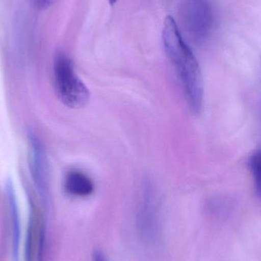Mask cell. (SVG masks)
Wrapping results in <instances>:
<instances>
[{
  "mask_svg": "<svg viewBox=\"0 0 261 261\" xmlns=\"http://www.w3.org/2000/svg\"><path fill=\"white\" fill-rule=\"evenodd\" d=\"M162 35L166 54L177 75L189 108L193 114L199 115L204 99L203 80L199 62L170 15L165 18Z\"/></svg>",
  "mask_w": 261,
  "mask_h": 261,
  "instance_id": "1",
  "label": "cell"
},
{
  "mask_svg": "<svg viewBox=\"0 0 261 261\" xmlns=\"http://www.w3.org/2000/svg\"><path fill=\"white\" fill-rule=\"evenodd\" d=\"M54 84L58 99L68 108L81 109L89 102V89L76 74L71 60L61 52L54 61Z\"/></svg>",
  "mask_w": 261,
  "mask_h": 261,
  "instance_id": "2",
  "label": "cell"
},
{
  "mask_svg": "<svg viewBox=\"0 0 261 261\" xmlns=\"http://www.w3.org/2000/svg\"><path fill=\"white\" fill-rule=\"evenodd\" d=\"M116 1H117V0H109V2H110V3L112 6H113V5L116 3Z\"/></svg>",
  "mask_w": 261,
  "mask_h": 261,
  "instance_id": "12",
  "label": "cell"
},
{
  "mask_svg": "<svg viewBox=\"0 0 261 261\" xmlns=\"http://www.w3.org/2000/svg\"><path fill=\"white\" fill-rule=\"evenodd\" d=\"M250 171L252 175L256 193L261 196V150L255 152L249 160Z\"/></svg>",
  "mask_w": 261,
  "mask_h": 261,
  "instance_id": "9",
  "label": "cell"
},
{
  "mask_svg": "<svg viewBox=\"0 0 261 261\" xmlns=\"http://www.w3.org/2000/svg\"><path fill=\"white\" fill-rule=\"evenodd\" d=\"M30 169L34 182L44 205L48 202L50 170L44 146L35 135H29Z\"/></svg>",
  "mask_w": 261,
  "mask_h": 261,
  "instance_id": "5",
  "label": "cell"
},
{
  "mask_svg": "<svg viewBox=\"0 0 261 261\" xmlns=\"http://www.w3.org/2000/svg\"><path fill=\"white\" fill-rule=\"evenodd\" d=\"M29 1L37 9H46L51 6L56 0H29Z\"/></svg>",
  "mask_w": 261,
  "mask_h": 261,
  "instance_id": "10",
  "label": "cell"
},
{
  "mask_svg": "<svg viewBox=\"0 0 261 261\" xmlns=\"http://www.w3.org/2000/svg\"><path fill=\"white\" fill-rule=\"evenodd\" d=\"M93 261H107V259L101 251H96L93 253Z\"/></svg>",
  "mask_w": 261,
  "mask_h": 261,
  "instance_id": "11",
  "label": "cell"
},
{
  "mask_svg": "<svg viewBox=\"0 0 261 261\" xmlns=\"http://www.w3.org/2000/svg\"><path fill=\"white\" fill-rule=\"evenodd\" d=\"M45 228L44 216L32 201L26 237V261H42L45 242Z\"/></svg>",
  "mask_w": 261,
  "mask_h": 261,
  "instance_id": "6",
  "label": "cell"
},
{
  "mask_svg": "<svg viewBox=\"0 0 261 261\" xmlns=\"http://www.w3.org/2000/svg\"><path fill=\"white\" fill-rule=\"evenodd\" d=\"M64 190L67 194L74 197H87L95 190L93 179L80 170H71L64 179Z\"/></svg>",
  "mask_w": 261,
  "mask_h": 261,
  "instance_id": "7",
  "label": "cell"
},
{
  "mask_svg": "<svg viewBox=\"0 0 261 261\" xmlns=\"http://www.w3.org/2000/svg\"><path fill=\"white\" fill-rule=\"evenodd\" d=\"M156 195L151 181L144 179L141 187V198L137 214V224L143 239L153 242L156 239L158 226Z\"/></svg>",
  "mask_w": 261,
  "mask_h": 261,
  "instance_id": "4",
  "label": "cell"
},
{
  "mask_svg": "<svg viewBox=\"0 0 261 261\" xmlns=\"http://www.w3.org/2000/svg\"><path fill=\"white\" fill-rule=\"evenodd\" d=\"M6 193L9 201L12 225V258L13 261H20V243H21V222L17 204L16 195L12 181L6 184Z\"/></svg>",
  "mask_w": 261,
  "mask_h": 261,
  "instance_id": "8",
  "label": "cell"
},
{
  "mask_svg": "<svg viewBox=\"0 0 261 261\" xmlns=\"http://www.w3.org/2000/svg\"><path fill=\"white\" fill-rule=\"evenodd\" d=\"M182 18L187 33L196 42L206 41L214 29V12L208 0H186Z\"/></svg>",
  "mask_w": 261,
  "mask_h": 261,
  "instance_id": "3",
  "label": "cell"
}]
</instances>
